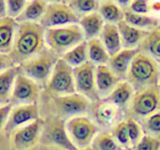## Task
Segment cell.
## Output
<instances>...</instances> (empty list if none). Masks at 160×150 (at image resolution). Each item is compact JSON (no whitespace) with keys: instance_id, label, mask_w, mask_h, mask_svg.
I'll return each instance as SVG.
<instances>
[{"instance_id":"d590c367","label":"cell","mask_w":160,"mask_h":150,"mask_svg":"<svg viewBox=\"0 0 160 150\" xmlns=\"http://www.w3.org/2000/svg\"><path fill=\"white\" fill-rule=\"evenodd\" d=\"M134 148L135 150H158L160 148V141L157 138L144 134Z\"/></svg>"},{"instance_id":"277c9868","label":"cell","mask_w":160,"mask_h":150,"mask_svg":"<svg viewBox=\"0 0 160 150\" xmlns=\"http://www.w3.org/2000/svg\"><path fill=\"white\" fill-rule=\"evenodd\" d=\"M59 59L58 55L46 48L36 56L20 65V72L35 82L40 88H45Z\"/></svg>"},{"instance_id":"9c48e42d","label":"cell","mask_w":160,"mask_h":150,"mask_svg":"<svg viewBox=\"0 0 160 150\" xmlns=\"http://www.w3.org/2000/svg\"><path fill=\"white\" fill-rule=\"evenodd\" d=\"M80 18L69 7L67 1L49 2L47 10L39 24L44 29L57 28L78 24Z\"/></svg>"},{"instance_id":"7402d4cb","label":"cell","mask_w":160,"mask_h":150,"mask_svg":"<svg viewBox=\"0 0 160 150\" xmlns=\"http://www.w3.org/2000/svg\"><path fill=\"white\" fill-rule=\"evenodd\" d=\"M49 2L35 0L28 1L22 13L16 20L18 24L23 23H38L43 17Z\"/></svg>"},{"instance_id":"ba28073f","label":"cell","mask_w":160,"mask_h":150,"mask_svg":"<svg viewBox=\"0 0 160 150\" xmlns=\"http://www.w3.org/2000/svg\"><path fill=\"white\" fill-rule=\"evenodd\" d=\"M45 88L50 96H61L76 93L73 68L60 58Z\"/></svg>"},{"instance_id":"6da1fadb","label":"cell","mask_w":160,"mask_h":150,"mask_svg":"<svg viewBox=\"0 0 160 150\" xmlns=\"http://www.w3.org/2000/svg\"><path fill=\"white\" fill-rule=\"evenodd\" d=\"M47 48L45 29L38 23L18 24L13 48L9 55L16 65L20 66Z\"/></svg>"},{"instance_id":"52a82bcc","label":"cell","mask_w":160,"mask_h":150,"mask_svg":"<svg viewBox=\"0 0 160 150\" xmlns=\"http://www.w3.org/2000/svg\"><path fill=\"white\" fill-rule=\"evenodd\" d=\"M160 109L159 85L140 90L134 93L130 105V117L145 120Z\"/></svg>"},{"instance_id":"f6af8a7d","label":"cell","mask_w":160,"mask_h":150,"mask_svg":"<svg viewBox=\"0 0 160 150\" xmlns=\"http://www.w3.org/2000/svg\"><path fill=\"white\" fill-rule=\"evenodd\" d=\"M122 150H124V149H122Z\"/></svg>"},{"instance_id":"9a60e30c","label":"cell","mask_w":160,"mask_h":150,"mask_svg":"<svg viewBox=\"0 0 160 150\" xmlns=\"http://www.w3.org/2000/svg\"><path fill=\"white\" fill-rule=\"evenodd\" d=\"M95 82L97 91L101 100L107 97L122 80L112 73L108 65H102L95 68Z\"/></svg>"},{"instance_id":"ffe728a7","label":"cell","mask_w":160,"mask_h":150,"mask_svg":"<svg viewBox=\"0 0 160 150\" xmlns=\"http://www.w3.org/2000/svg\"><path fill=\"white\" fill-rule=\"evenodd\" d=\"M104 24L105 23L98 12L82 16L78 21V25L82 30L84 39L87 42L99 39Z\"/></svg>"},{"instance_id":"4316f807","label":"cell","mask_w":160,"mask_h":150,"mask_svg":"<svg viewBox=\"0 0 160 150\" xmlns=\"http://www.w3.org/2000/svg\"><path fill=\"white\" fill-rule=\"evenodd\" d=\"M88 60L95 67L108 65L111 56L99 39L87 41Z\"/></svg>"},{"instance_id":"ac0fdd59","label":"cell","mask_w":160,"mask_h":150,"mask_svg":"<svg viewBox=\"0 0 160 150\" xmlns=\"http://www.w3.org/2000/svg\"><path fill=\"white\" fill-rule=\"evenodd\" d=\"M116 25L121 37L122 48L127 49H138L148 31L139 30L124 21H122Z\"/></svg>"},{"instance_id":"30bf717a","label":"cell","mask_w":160,"mask_h":150,"mask_svg":"<svg viewBox=\"0 0 160 150\" xmlns=\"http://www.w3.org/2000/svg\"><path fill=\"white\" fill-rule=\"evenodd\" d=\"M41 139L47 145L63 150H78L72 143L65 127V120L55 116L44 122Z\"/></svg>"},{"instance_id":"8992f818","label":"cell","mask_w":160,"mask_h":150,"mask_svg":"<svg viewBox=\"0 0 160 150\" xmlns=\"http://www.w3.org/2000/svg\"><path fill=\"white\" fill-rule=\"evenodd\" d=\"M65 127L69 138L78 149L90 147L99 134L98 125L87 116L68 119L65 121Z\"/></svg>"},{"instance_id":"d4e9b609","label":"cell","mask_w":160,"mask_h":150,"mask_svg":"<svg viewBox=\"0 0 160 150\" xmlns=\"http://www.w3.org/2000/svg\"><path fill=\"white\" fill-rule=\"evenodd\" d=\"M20 73V67L16 65L0 74V104L9 103L15 80Z\"/></svg>"},{"instance_id":"5b68a950","label":"cell","mask_w":160,"mask_h":150,"mask_svg":"<svg viewBox=\"0 0 160 150\" xmlns=\"http://www.w3.org/2000/svg\"><path fill=\"white\" fill-rule=\"evenodd\" d=\"M50 104L56 117L67 120L78 116H86L92 102L78 93L61 96H50Z\"/></svg>"},{"instance_id":"e0dca14e","label":"cell","mask_w":160,"mask_h":150,"mask_svg":"<svg viewBox=\"0 0 160 150\" xmlns=\"http://www.w3.org/2000/svg\"><path fill=\"white\" fill-rule=\"evenodd\" d=\"M134 93L135 91L133 87L128 82L124 80L120 82L116 88L102 100L113 104L119 110H123L127 107H130Z\"/></svg>"},{"instance_id":"e575fe53","label":"cell","mask_w":160,"mask_h":150,"mask_svg":"<svg viewBox=\"0 0 160 150\" xmlns=\"http://www.w3.org/2000/svg\"><path fill=\"white\" fill-rule=\"evenodd\" d=\"M28 1L25 0H9L7 1V17L16 21L22 13Z\"/></svg>"},{"instance_id":"7bdbcfd3","label":"cell","mask_w":160,"mask_h":150,"mask_svg":"<svg viewBox=\"0 0 160 150\" xmlns=\"http://www.w3.org/2000/svg\"><path fill=\"white\" fill-rule=\"evenodd\" d=\"M159 90H160V85H159Z\"/></svg>"},{"instance_id":"7a4b0ae2","label":"cell","mask_w":160,"mask_h":150,"mask_svg":"<svg viewBox=\"0 0 160 150\" xmlns=\"http://www.w3.org/2000/svg\"><path fill=\"white\" fill-rule=\"evenodd\" d=\"M159 67L156 61L141 52L133 58L126 81L130 84L135 92L149 87L158 85Z\"/></svg>"},{"instance_id":"44dd1931","label":"cell","mask_w":160,"mask_h":150,"mask_svg":"<svg viewBox=\"0 0 160 150\" xmlns=\"http://www.w3.org/2000/svg\"><path fill=\"white\" fill-rule=\"evenodd\" d=\"M99 39L112 57L122 49V44L116 24H105Z\"/></svg>"},{"instance_id":"60d3db41","label":"cell","mask_w":160,"mask_h":150,"mask_svg":"<svg viewBox=\"0 0 160 150\" xmlns=\"http://www.w3.org/2000/svg\"><path fill=\"white\" fill-rule=\"evenodd\" d=\"M78 150H93V149L91 148V146H90V147H87V148H81V149H78Z\"/></svg>"},{"instance_id":"8d00e7d4","label":"cell","mask_w":160,"mask_h":150,"mask_svg":"<svg viewBox=\"0 0 160 150\" xmlns=\"http://www.w3.org/2000/svg\"><path fill=\"white\" fill-rule=\"evenodd\" d=\"M129 10L138 14L148 15L150 12V2L148 1H130L127 8Z\"/></svg>"},{"instance_id":"4fadbf2b","label":"cell","mask_w":160,"mask_h":150,"mask_svg":"<svg viewBox=\"0 0 160 150\" xmlns=\"http://www.w3.org/2000/svg\"><path fill=\"white\" fill-rule=\"evenodd\" d=\"M44 120L41 117L17 129L10 135L11 144L16 150H28L33 148L42 137Z\"/></svg>"},{"instance_id":"ee69618b","label":"cell","mask_w":160,"mask_h":150,"mask_svg":"<svg viewBox=\"0 0 160 150\" xmlns=\"http://www.w3.org/2000/svg\"><path fill=\"white\" fill-rule=\"evenodd\" d=\"M0 105H2V104H0Z\"/></svg>"},{"instance_id":"836d02e7","label":"cell","mask_w":160,"mask_h":150,"mask_svg":"<svg viewBox=\"0 0 160 150\" xmlns=\"http://www.w3.org/2000/svg\"><path fill=\"white\" fill-rule=\"evenodd\" d=\"M143 130L147 135L155 138L160 135V110L144 120Z\"/></svg>"},{"instance_id":"4dcf8cb0","label":"cell","mask_w":160,"mask_h":150,"mask_svg":"<svg viewBox=\"0 0 160 150\" xmlns=\"http://www.w3.org/2000/svg\"><path fill=\"white\" fill-rule=\"evenodd\" d=\"M93 150H122L111 133L98 134L91 144Z\"/></svg>"},{"instance_id":"8fae6325","label":"cell","mask_w":160,"mask_h":150,"mask_svg":"<svg viewBox=\"0 0 160 150\" xmlns=\"http://www.w3.org/2000/svg\"><path fill=\"white\" fill-rule=\"evenodd\" d=\"M41 88L35 82L20 72L15 80L10 102L12 106L37 103Z\"/></svg>"},{"instance_id":"3957f363","label":"cell","mask_w":160,"mask_h":150,"mask_svg":"<svg viewBox=\"0 0 160 150\" xmlns=\"http://www.w3.org/2000/svg\"><path fill=\"white\" fill-rule=\"evenodd\" d=\"M85 41L78 24L45 29L46 46L60 58Z\"/></svg>"},{"instance_id":"7c38bea8","label":"cell","mask_w":160,"mask_h":150,"mask_svg":"<svg viewBox=\"0 0 160 150\" xmlns=\"http://www.w3.org/2000/svg\"><path fill=\"white\" fill-rule=\"evenodd\" d=\"M96 67L90 62L73 69L74 81L76 93L82 95L93 102L100 101L95 82Z\"/></svg>"},{"instance_id":"f35d334b","label":"cell","mask_w":160,"mask_h":150,"mask_svg":"<svg viewBox=\"0 0 160 150\" xmlns=\"http://www.w3.org/2000/svg\"><path fill=\"white\" fill-rule=\"evenodd\" d=\"M14 66H16V64L10 55L0 53V74Z\"/></svg>"},{"instance_id":"b9f144b4","label":"cell","mask_w":160,"mask_h":150,"mask_svg":"<svg viewBox=\"0 0 160 150\" xmlns=\"http://www.w3.org/2000/svg\"><path fill=\"white\" fill-rule=\"evenodd\" d=\"M158 67H159V72H160V64H159V65H158Z\"/></svg>"},{"instance_id":"f546056e","label":"cell","mask_w":160,"mask_h":150,"mask_svg":"<svg viewBox=\"0 0 160 150\" xmlns=\"http://www.w3.org/2000/svg\"><path fill=\"white\" fill-rule=\"evenodd\" d=\"M67 2L79 18L98 12L100 5V2L95 0H71Z\"/></svg>"},{"instance_id":"83f0119b","label":"cell","mask_w":160,"mask_h":150,"mask_svg":"<svg viewBox=\"0 0 160 150\" xmlns=\"http://www.w3.org/2000/svg\"><path fill=\"white\" fill-rule=\"evenodd\" d=\"M61 58L73 69L87 63L89 62L87 42L84 41L82 43L78 44L63 55Z\"/></svg>"},{"instance_id":"f1b7e54d","label":"cell","mask_w":160,"mask_h":150,"mask_svg":"<svg viewBox=\"0 0 160 150\" xmlns=\"http://www.w3.org/2000/svg\"><path fill=\"white\" fill-rule=\"evenodd\" d=\"M119 111V109L113 104L101 100V103L95 109V117L101 124L111 126L116 121Z\"/></svg>"},{"instance_id":"cb8c5ba5","label":"cell","mask_w":160,"mask_h":150,"mask_svg":"<svg viewBox=\"0 0 160 150\" xmlns=\"http://www.w3.org/2000/svg\"><path fill=\"white\" fill-rule=\"evenodd\" d=\"M98 12L105 24H118L124 20L123 9L113 1L100 2Z\"/></svg>"},{"instance_id":"d6a6232c","label":"cell","mask_w":160,"mask_h":150,"mask_svg":"<svg viewBox=\"0 0 160 150\" xmlns=\"http://www.w3.org/2000/svg\"><path fill=\"white\" fill-rule=\"evenodd\" d=\"M126 126H127V132H128L129 138H130V143L132 147L134 148L137 144L138 143L141 138L144 136V130L143 127L139 123L138 120L133 117H130L125 120Z\"/></svg>"},{"instance_id":"603a6c76","label":"cell","mask_w":160,"mask_h":150,"mask_svg":"<svg viewBox=\"0 0 160 150\" xmlns=\"http://www.w3.org/2000/svg\"><path fill=\"white\" fill-rule=\"evenodd\" d=\"M138 50L156 62L160 61V27H157L148 31Z\"/></svg>"},{"instance_id":"74e56055","label":"cell","mask_w":160,"mask_h":150,"mask_svg":"<svg viewBox=\"0 0 160 150\" xmlns=\"http://www.w3.org/2000/svg\"><path fill=\"white\" fill-rule=\"evenodd\" d=\"M12 105L9 103L2 104L0 105V131L4 129L7 122L8 120L9 116H10V111L12 110Z\"/></svg>"},{"instance_id":"d6986e66","label":"cell","mask_w":160,"mask_h":150,"mask_svg":"<svg viewBox=\"0 0 160 150\" xmlns=\"http://www.w3.org/2000/svg\"><path fill=\"white\" fill-rule=\"evenodd\" d=\"M18 28L15 20L6 17L0 20V53L10 54Z\"/></svg>"},{"instance_id":"5bb4252c","label":"cell","mask_w":160,"mask_h":150,"mask_svg":"<svg viewBox=\"0 0 160 150\" xmlns=\"http://www.w3.org/2000/svg\"><path fill=\"white\" fill-rule=\"evenodd\" d=\"M39 117V108L37 103L13 106L3 129L4 132L7 137H10L17 129L28 124Z\"/></svg>"},{"instance_id":"2e32d148","label":"cell","mask_w":160,"mask_h":150,"mask_svg":"<svg viewBox=\"0 0 160 150\" xmlns=\"http://www.w3.org/2000/svg\"><path fill=\"white\" fill-rule=\"evenodd\" d=\"M138 52L139 50L138 49H122L121 51L110 58L108 67L120 80H126L133 58L138 54Z\"/></svg>"},{"instance_id":"484cf974","label":"cell","mask_w":160,"mask_h":150,"mask_svg":"<svg viewBox=\"0 0 160 150\" xmlns=\"http://www.w3.org/2000/svg\"><path fill=\"white\" fill-rule=\"evenodd\" d=\"M124 21L130 25L139 29V30L149 31L158 27V21L155 18L148 15L138 14L129 10L128 9H123Z\"/></svg>"},{"instance_id":"ab89813d","label":"cell","mask_w":160,"mask_h":150,"mask_svg":"<svg viewBox=\"0 0 160 150\" xmlns=\"http://www.w3.org/2000/svg\"><path fill=\"white\" fill-rule=\"evenodd\" d=\"M7 17V1L0 0V20Z\"/></svg>"},{"instance_id":"1f68e13d","label":"cell","mask_w":160,"mask_h":150,"mask_svg":"<svg viewBox=\"0 0 160 150\" xmlns=\"http://www.w3.org/2000/svg\"><path fill=\"white\" fill-rule=\"evenodd\" d=\"M111 134H112L117 143L120 145L122 149H128V148H132L125 120L117 123L113 127V129H112Z\"/></svg>"}]
</instances>
